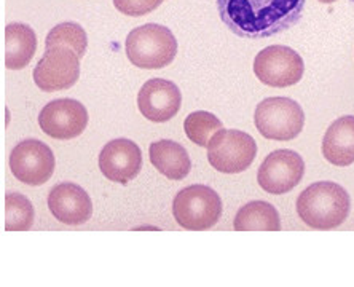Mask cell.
I'll list each match as a JSON object with an SVG mask.
<instances>
[{
    "mask_svg": "<svg viewBox=\"0 0 354 287\" xmlns=\"http://www.w3.org/2000/svg\"><path fill=\"white\" fill-rule=\"evenodd\" d=\"M221 19L243 39H267L299 23L306 0H216Z\"/></svg>",
    "mask_w": 354,
    "mask_h": 287,
    "instance_id": "obj_1",
    "label": "cell"
},
{
    "mask_svg": "<svg viewBox=\"0 0 354 287\" xmlns=\"http://www.w3.org/2000/svg\"><path fill=\"white\" fill-rule=\"evenodd\" d=\"M350 195L335 182H316L297 198V214L306 225L316 230L340 227L350 216Z\"/></svg>",
    "mask_w": 354,
    "mask_h": 287,
    "instance_id": "obj_2",
    "label": "cell"
},
{
    "mask_svg": "<svg viewBox=\"0 0 354 287\" xmlns=\"http://www.w3.org/2000/svg\"><path fill=\"white\" fill-rule=\"evenodd\" d=\"M124 50L129 62L139 69H163L174 61L177 40L166 26L149 23L128 34Z\"/></svg>",
    "mask_w": 354,
    "mask_h": 287,
    "instance_id": "obj_3",
    "label": "cell"
},
{
    "mask_svg": "<svg viewBox=\"0 0 354 287\" xmlns=\"http://www.w3.org/2000/svg\"><path fill=\"white\" fill-rule=\"evenodd\" d=\"M173 216L185 230H207L222 216V200L211 187L195 184L182 189L174 196Z\"/></svg>",
    "mask_w": 354,
    "mask_h": 287,
    "instance_id": "obj_4",
    "label": "cell"
},
{
    "mask_svg": "<svg viewBox=\"0 0 354 287\" xmlns=\"http://www.w3.org/2000/svg\"><path fill=\"white\" fill-rule=\"evenodd\" d=\"M254 122L265 139L288 142L295 139L304 129L305 113L294 99L268 98L257 106Z\"/></svg>",
    "mask_w": 354,
    "mask_h": 287,
    "instance_id": "obj_5",
    "label": "cell"
},
{
    "mask_svg": "<svg viewBox=\"0 0 354 287\" xmlns=\"http://www.w3.org/2000/svg\"><path fill=\"white\" fill-rule=\"evenodd\" d=\"M257 156V144L252 136L238 129H221L207 144V160L212 168L223 174L246 171Z\"/></svg>",
    "mask_w": 354,
    "mask_h": 287,
    "instance_id": "obj_6",
    "label": "cell"
},
{
    "mask_svg": "<svg viewBox=\"0 0 354 287\" xmlns=\"http://www.w3.org/2000/svg\"><path fill=\"white\" fill-rule=\"evenodd\" d=\"M34 82L41 91L53 93L69 90L79 82L80 57L64 45L46 48L32 72Z\"/></svg>",
    "mask_w": 354,
    "mask_h": 287,
    "instance_id": "obj_7",
    "label": "cell"
},
{
    "mask_svg": "<svg viewBox=\"0 0 354 287\" xmlns=\"http://www.w3.org/2000/svg\"><path fill=\"white\" fill-rule=\"evenodd\" d=\"M305 64L295 50L284 45H272L259 51L254 59V74L263 85L288 88L304 77Z\"/></svg>",
    "mask_w": 354,
    "mask_h": 287,
    "instance_id": "obj_8",
    "label": "cell"
},
{
    "mask_svg": "<svg viewBox=\"0 0 354 287\" xmlns=\"http://www.w3.org/2000/svg\"><path fill=\"white\" fill-rule=\"evenodd\" d=\"M55 155L48 145L37 139H26L10 154V169L19 182L37 187L50 180L55 172Z\"/></svg>",
    "mask_w": 354,
    "mask_h": 287,
    "instance_id": "obj_9",
    "label": "cell"
},
{
    "mask_svg": "<svg viewBox=\"0 0 354 287\" xmlns=\"http://www.w3.org/2000/svg\"><path fill=\"white\" fill-rule=\"evenodd\" d=\"M305 176V163L294 150H274L257 172L259 185L272 195H284L300 184Z\"/></svg>",
    "mask_w": 354,
    "mask_h": 287,
    "instance_id": "obj_10",
    "label": "cell"
},
{
    "mask_svg": "<svg viewBox=\"0 0 354 287\" xmlns=\"http://www.w3.org/2000/svg\"><path fill=\"white\" fill-rule=\"evenodd\" d=\"M39 124L46 136L69 140L80 136L88 127V112L75 99H56L41 109Z\"/></svg>",
    "mask_w": 354,
    "mask_h": 287,
    "instance_id": "obj_11",
    "label": "cell"
},
{
    "mask_svg": "<svg viewBox=\"0 0 354 287\" xmlns=\"http://www.w3.org/2000/svg\"><path fill=\"white\" fill-rule=\"evenodd\" d=\"M99 169L106 179L127 185L142 169V152L129 139L111 140L99 154Z\"/></svg>",
    "mask_w": 354,
    "mask_h": 287,
    "instance_id": "obj_12",
    "label": "cell"
},
{
    "mask_svg": "<svg viewBox=\"0 0 354 287\" xmlns=\"http://www.w3.org/2000/svg\"><path fill=\"white\" fill-rule=\"evenodd\" d=\"M182 95L174 82L152 78L139 90L138 107L145 118L153 123H165L180 111Z\"/></svg>",
    "mask_w": 354,
    "mask_h": 287,
    "instance_id": "obj_13",
    "label": "cell"
},
{
    "mask_svg": "<svg viewBox=\"0 0 354 287\" xmlns=\"http://www.w3.org/2000/svg\"><path fill=\"white\" fill-rule=\"evenodd\" d=\"M48 207L53 217L66 225H82L93 216V203L80 185L64 182L48 193Z\"/></svg>",
    "mask_w": 354,
    "mask_h": 287,
    "instance_id": "obj_14",
    "label": "cell"
},
{
    "mask_svg": "<svg viewBox=\"0 0 354 287\" xmlns=\"http://www.w3.org/2000/svg\"><path fill=\"white\" fill-rule=\"evenodd\" d=\"M322 155L330 165L350 166L354 163V117L345 115L327 128L322 139Z\"/></svg>",
    "mask_w": 354,
    "mask_h": 287,
    "instance_id": "obj_15",
    "label": "cell"
},
{
    "mask_svg": "<svg viewBox=\"0 0 354 287\" xmlns=\"http://www.w3.org/2000/svg\"><path fill=\"white\" fill-rule=\"evenodd\" d=\"M152 166L166 179L182 180L189 176L192 169L190 156L180 144L174 140H157L149 147Z\"/></svg>",
    "mask_w": 354,
    "mask_h": 287,
    "instance_id": "obj_16",
    "label": "cell"
},
{
    "mask_svg": "<svg viewBox=\"0 0 354 287\" xmlns=\"http://www.w3.org/2000/svg\"><path fill=\"white\" fill-rule=\"evenodd\" d=\"M37 50L32 28L23 23H10L5 29V66L10 71L24 69Z\"/></svg>",
    "mask_w": 354,
    "mask_h": 287,
    "instance_id": "obj_17",
    "label": "cell"
},
{
    "mask_svg": "<svg viewBox=\"0 0 354 287\" xmlns=\"http://www.w3.org/2000/svg\"><path fill=\"white\" fill-rule=\"evenodd\" d=\"M233 227L238 232H251V230H281L279 214L273 205L267 201H251L238 211Z\"/></svg>",
    "mask_w": 354,
    "mask_h": 287,
    "instance_id": "obj_18",
    "label": "cell"
},
{
    "mask_svg": "<svg viewBox=\"0 0 354 287\" xmlns=\"http://www.w3.org/2000/svg\"><path fill=\"white\" fill-rule=\"evenodd\" d=\"M34 223V207L28 196L21 193H7L5 196V230L24 232Z\"/></svg>",
    "mask_w": 354,
    "mask_h": 287,
    "instance_id": "obj_19",
    "label": "cell"
},
{
    "mask_svg": "<svg viewBox=\"0 0 354 287\" xmlns=\"http://www.w3.org/2000/svg\"><path fill=\"white\" fill-rule=\"evenodd\" d=\"M184 129L187 138L192 142L200 145V147H207L212 136L222 129V122L216 115L205 111H198L190 113L184 122Z\"/></svg>",
    "mask_w": 354,
    "mask_h": 287,
    "instance_id": "obj_20",
    "label": "cell"
},
{
    "mask_svg": "<svg viewBox=\"0 0 354 287\" xmlns=\"http://www.w3.org/2000/svg\"><path fill=\"white\" fill-rule=\"evenodd\" d=\"M55 45H64L69 46L75 51L79 57L82 59L86 53V46H88V37L85 29L82 28L80 24L77 23H61L58 26H55L53 29L50 30L48 35L45 39V46L50 48V46Z\"/></svg>",
    "mask_w": 354,
    "mask_h": 287,
    "instance_id": "obj_21",
    "label": "cell"
},
{
    "mask_svg": "<svg viewBox=\"0 0 354 287\" xmlns=\"http://www.w3.org/2000/svg\"><path fill=\"white\" fill-rule=\"evenodd\" d=\"M163 0H113V5L120 13L127 17H144L158 8Z\"/></svg>",
    "mask_w": 354,
    "mask_h": 287,
    "instance_id": "obj_22",
    "label": "cell"
},
{
    "mask_svg": "<svg viewBox=\"0 0 354 287\" xmlns=\"http://www.w3.org/2000/svg\"><path fill=\"white\" fill-rule=\"evenodd\" d=\"M321 3H334V2H337V0H319Z\"/></svg>",
    "mask_w": 354,
    "mask_h": 287,
    "instance_id": "obj_23",
    "label": "cell"
},
{
    "mask_svg": "<svg viewBox=\"0 0 354 287\" xmlns=\"http://www.w3.org/2000/svg\"><path fill=\"white\" fill-rule=\"evenodd\" d=\"M350 3L353 5V7H354V0H350Z\"/></svg>",
    "mask_w": 354,
    "mask_h": 287,
    "instance_id": "obj_24",
    "label": "cell"
}]
</instances>
